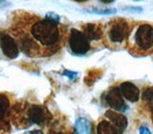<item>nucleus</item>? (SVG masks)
Instances as JSON below:
<instances>
[{
    "label": "nucleus",
    "instance_id": "f257e3e1",
    "mask_svg": "<svg viewBox=\"0 0 153 134\" xmlns=\"http://www.w3.org/2000/svg\"><path fill=\"white\" fill-rule=\"evenodd\" d=\"M31 36L35 41L50 54L56 52L61 44V32L59 24L48 19H40L31 27Z\"/></svg>",
    "mask_w": 153,
    "mask_h": 134
},
{
    "label": "nucleus",
    "instance_id": "f03ea898",
    "mask_svg": "<svg viewBox=\"0 0 153 134\" xmlns=\"http://www.w3.org/2000/svg\"><path fill=\"white\" fill-rule=\"evenodd\" d=\"M126 48L135 56H146L153 51V26L143 23L131 28Z\"/></svg>",
    "mask_w": 153,
    "mask_h": 134
},
{
    "label": "nucleus",
    "instance_id": "7ed1b4c3",
    "mask_svg": "<svg viewBox=\"0 0 153 134\" xmlns=\"http://www.w3.org/2000/svg\"><path fill=\"white\" fill-rule=\"evenodd\" d=\"M131 28L126 19H114L108 24V28L105 32V39L110 45H121L127 38L130 34Z\"/></svg>",
    "mask_w": 153,
    "mask_h": 134
},
{
    "label": "nucleus",
    "instance_id": "20e7f679",
    "mask_svg": "<svg viewBox=\"0 0 153 134\" xmlns=\"http://www.w3.org/2000/svg\"><path fill=\"white\" fill-rule=\"evenodd\" d=\"M91 41L85 36L82 31L71 29L68 37V44L71 52L76 56H83L90 51Z\"/></svg>",
    "mask_w": 153,
    "mask_h": 134
},
{
    "label": "nucleus",
    "instance_id": "39448f33",
    "mask_svg": "<svg viewBox=\"0 0 153 134\" xmlns=\"http://www.w3.org/2000/svg\"><path fill=\"white\" fill-rule=\"evenodd\" d=\"M103 100L115 111L124 112L127 106L124 103L123 97L120 91L119 87H111L109 88L103 95Z\"/></svg>",
    "mask_w": 153,
    "mask_h": 134
},
{
    "label": "nucleus",
    "instance_id": "423d86ee",
    "mask_svg": "<svg viewBox=\"0 0 153 134\" xmlns=\"http://www.w3.org/2000/svg\"><path fill=\"white\" fill-rule=\"evenodd\" d=\"M0 48L3 54L10 60L16 59L19 55V48L16 41L6 33H0Z\"/></svg>",
    "mask_w": 153,
    "mask_h": 134
},
{
    "label": "nucleus",
    "instance_id": "0eeeda50",
    "mask_svg": "<svg viewBox=\"0 0 153 134\" xmlns=\"http://www.w3.org/2000/svg\"><path fill=\"white\" fill-rule=\"evenodd\" d=\"M28 121L31 124H44L48 122V117L50 116L49 112L40 105H31L27 111Z\"/></svg>",
    "mask_w": 153,
    "mask_h": 134
},
{
    "label": "nucleus",
    "instance_id": "6e6552de",
    "mask_svg": "<svg viewBox=\"0 0 153 134\" xmlns=\"http://www.w3.org/2000/svg\"><path fill=\"white\" fill-rule=\"evenodd\" d=\"M19 46L28 57H37L40 55L41 48L31 36L24 35L19 37Z\"/></svg>",
    "mask_w": 153,
    "mask_h": 134
},
{
    "label": "nucleus",
    "instance_id": "1a4fd4ad",
    "mask_svg": "<svg viewBox=\"0 0 153 134\" xmlns=\"http://www.w3.org/2000/svg\"><path fill=\"white\" fill-rule=\"evenodd\" d=\"M120 91L123 97L130 103H136L140 99V89L129 81H124L120 84Z\"/></svg>",
    "mask_w": 153,
    "mask_h": 134
},
{
    "label": "nucleus",
    "instance_id": "9d476101",
    "mask_svg": "<svg viewBox=\"0 0 153 134\" xmlns=\"http://www.w3.org/2000/svg\"><path fill=\"white\" fill-rule=\"evenodd\" d=\"M105 118L109 120V122L111 123L113 126L116 127L122 133L126 130L127 127V118L124 116L123 114H121L117 111H115L113 109L107 110L104 114Z\"/></svg>",
    "mask_w": 153,
    "mask_h": 134
},
{
    "label": "nucleus",
    "instance_id": "9b49d317",
    "mask_svg": "<svg viewBox=\"0 0 153 134\" xmlns=\"http://www.w3.org/2000/svg\"><path fill=\"white\" fill-rule=\"evenodd\" d=\"M82 32L90 41H98L103 36L102 26L97 23H87L82 26Z\"/></svg>",
    "mask_w": 153,
    "mask_h": 134
},
{
    "label": "nucleus",
    "instance_id": "f8f14e48",
    "mask_svg": "<svg viewBox=\"0 0 153 134\" xmlns=\"http://www.w3.org/2000/svg\"><path fill=\"white\" fill-rule=\"evenodd\" d=\"M96 132L97 134H122V132L107 120H102L98 124Z\"/></svg>",
    "mask_w": 153,
    "mask_h": 134
},
{
    "label": "nucleus",
    "instance_id": "ddd939ff",
    "mask_svg": "<svg viewBox=\"0 0 153 134\" xmlns=\"http://www.w3.org/2000/svg\"><path fill=\"white\" fill-rule=\"evenodd\" d=\"M142 105L146 111L153 113V87H148L146 88L143 91L142 97Z\"/></svg>",
    "mask_w": 153,
    "mask_h": 134
},
{
    "label": "nucleus",
    "instance_id": "4468645a",
    "mask_svg": "<svg viewBox=\"0 0 153 134\" xmlns=\"http://www.w3.org/2000/svg\"><path fill=\"white\" fill-rule=\"evenodd\" d=\"M76 134H93L92 124L85 118H79L76 120L75 124Z\"/></svg>",
    "mask_w": 153,
    "mask_h": 134
},
{
    "label": "nucleus",
    "instance_id": "2eb2a0df",
    "mask_svg": "<svg viewBox=\"0 0 153 134\" xmlns=\"http://www.w3.org/2000/svg\"><path fill=\"white\" fill-rule=\"evenodd\" d=\"M9 107V100L4 97V96H0V122L2 121L5 114H6Z\"/></svg>",
    "mask_w": 153,
    "mask_h": 134
},
{
    "label": "nucleus",
    "instance_id": "dca6fc26",
    "mask_svg": "<svg viewBox=\"0 0 153 134\" xmlns=\"http://www.w3.org/2000/svg\"><path fill=\"white\" fill-rule=\"evenodd\" d=\"M45 18L48 19V20H50V21L55 22L56 24H59V22H60L59 16V14H56V13H54V12H48L46 13V16H45Z\"/></svg>",
    "mask_w": 153,
    "mask_h": 134
},
{
    "label": "nucleus",
    "instance_id": "f3484780",
    "mask_svg": "<svg viewBox=\"0 0 153 134\" xmlns=\"http://www.w3.org/2000/svg\"><path fill=\"white\" fill-rule=\"evenodd\" d=\"M89 12L91 13H95L98 14H113L115 13L117 11L115 9H106V10H99V9H92L89 10Z\"/></svg>",
    "mask_w": 153,
    "mask_h": 134
},
{
    "label": "nucleus",
    "instance_id": "a211bd4d",
    "mask_svg": "<svg viewBox=\"0 0 153 134\" xmlns=\"http://www.w3.org/2000/svg\"><path fill=\"white\" fill-rule=\"evenodd\" d=\"M62 75L67 77L70 80H74L76 79V77H78V73L76 72H73V71H69V70H64Z\"/></svg>",
    "mask_w": 153,
    "mask_h": 134
},
{
    "label": "nucleus",
    "instance_id": "6ab92c4d",
    "mask_svg": "<svg viewBox=\"0 0 153 134\" xmlns=\"http://www.w3.org/2000/svg\"><path fill=\"white\" fill-rule=\"evenodd\" d=\"M50 134H76V131H72L71 129H63V130H53Z\"/></svg>",
    "mask_w": 153,
    "mask_h": 134
},
{
    "label": "nucleus",
    "instance_id": "aec40b11",
    "mask_svg": "<svg viewBox=\"0 0 153 134\" xmlns=\"http://www.w3.org/2000/svg\"><path fill=\"white\" fill-rule=\"evenodd\" d=\"M139 132H140V134H151L149 129H148L147 127H141L140 130H139Z\"/></svg>",
    "mask_w": 153,
    "mask_h": 134
},
{
    "label": "nucleus",
    "instance_id": "412c9836",
    "mask_svg": "<svg viewBox=\"0 0 153 134\" xmlns=\"http://www.w3.org/2000/svg\"><path fill=\"white\" fill-rule=\"evenodd\" d=\"M8 6H10V3L7 0H0V9H4Z\"/></svg>",
    "mask_w": 153,
    "mask_h": 134
},
{
    "label": "nucleus",
    "instance_id": "4be33fe9",
    "mask_svg": "<svg viewBox=\"0 0 153 134\" xmlns=\"http://www.w3.org/2000/svg\"><path fill=\"white\" fill-rule=\"evenodd\" d=\"M126 10H129V11H135V12H142V8H135V7H130V8H126Z\"/></svg>",
    "mask_w": 153,
    "mask_h": 134
},
{
    "label": "nucleus",
    "instance_id": "5701e85b",
    "mask_svg": "<svg viewBox=\"0 0 153 134\" xmlns=\"http://www.w3.org/2000/svg\"><path fill=\"white\" fill-rule=\"evenodd\" d=\"M100 1H102V3H106V4H108V3H112L113 1H115V0H100Z\"/></svg>",
    "mask_w": 153,
    "mask_h": 134
},
{
    "label": "nucleus",
    "instance_id": "b1692460",
    "mask_svg": "<svg viewBox=\"0 0 153 134\" xmlns=\"http://www.w3.org/2000/svg\"><path fill=\"white\" fill-rule=\"evenodd\" d=\"M33 134H44L41 130H33Z\"/></svg>",
    "mask_w": 153,
    "mask_h": 134
},
{
    "label": "nucleus",
    "instance_id": "393cba45",
    "mask_svg": "<svg viewBox=\"0 0 153 134\" xmlns=\"http://www.w3.org/2000/svg\"><path fill=\"white\" fill-rule=\"evenodd\" d=\"M75 1H76V2H85V1H87V0H75Z\"/></svg>",
    "mask_w": 153,
    "mask_h": 134
},
{
    "label": "nucleus",
    "instance_id": "a878e982",
    "mask_svg": "<svg viewBox=\"0 0 153 134\" xmlns=\"http://www.w3.org/2000/svg\"><path fill=\"white\" fill-rule=\"evenodd\" d=\"M152 121H153V113H152Z\"/></svg>",
    "mask_w": 153,
    "mask_h": 134
},
{
    "label": "nucleus",
    "instance_id": "bb28decb",
    "mask_svg": "<svg viewBox=\"0 0 153 134\" xmlns=\"http://www.w3.org/2000/svg\"><path fill=\"white\" fill-rule=\"evenodd\" d=\"M135 1H140V0H135Z\"/></svg>",
    "mask_w": 153,
    "mask_h": 134
}]
</instances>
